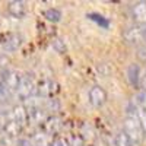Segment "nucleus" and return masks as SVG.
Instances as JSON below:
<instances>
[{"instance_id":"obj_1","label":"nucleus","mask_w":146,"mask_h":146,"mask_svg":"<svg viewBox=\"0 0 146 146\" xmlns=\"http://www.w3.org/2000/svg\"><path fill=\"white\" fill-rule=\"evenodd\" d=\"M127 136V139L131 142L133 146H140L145 139V130L140 124V120L136 114H129L123 121V130H121Z\"/></svg>"},{"instance_id":"obj_2","label":"nucleus","mask_w":146,"mask_h":146,"mask_svg":"<svg viewBox=\"0 0 146 146\" xmlns=\"http://www.w3.org/2000/svg\"><path fill=\"white\" fill-rule=\"evenodd\" d=\"M60 91L58 83L51 79V78H41L38 82L35 83V94H38L41 98H53L54 95H57Z\"/></svg>"},{"instance_id":"obj_3","label":"nucleus","mask_w":146,"mask_h":146,"mask_svg":"<svg viewBox=\"0 0 146 146\" xmlns=\"http://www.w3.org/2000/svg\"><path fill=\"white\" fill-rule=\"evenodd\" d=\"M0 45L5 51L12 53V51H16L18 48L22 45V36L18 32H3L0 35Z\"/></svg>"},{"instance_id":"obj_4","label":"nucleus","mask_w":146,"mask_h":146,"mask_svg":"<svg viewBox=\"0 0 146 146\" xmlns=\"http://www.w3.org/2000/svg\"><path fill=\"white\" fill-rule=\"evenodd\" d=\"M16 96L22 101H27L29 100L31 96L35 95V83L32 80V78H29L28 75L27 76H21V82L18 85V88L15 91Z\"/></svg>"},{"instance_id":"obj_5","label":"nucleus","mask_w":146,"mask_h":146,"mask_svg":"<svg viewBox=\"0 0 146 146\" xmlns=\"http://www.w3.org/2000/svg\"><path fill=\"white\" fill-rule=\"evenodd\" d=\"M123 36L129 44L146 42V25H136V27L127 28L123 32Z\"/></svg>"},{"instance_id":"obj_6","label":"nucleus","mask_w":146,"mask_h":146,"mask_svg":"<svg viewBox=\"0 0 146 146\" xmlns=\"http://www.w3.org/2000/svg\"><path fill=\"white\" fill-rule=\"evenodd\" d=\"M21 82V76L19 73L13 72V70H6L2 76V80H0V85L5 88L6 94H10V92H15L18 85Z\"/></svg>"},{"instance_id":"obj_7","label":"nucleus","mask_w":146,"mask_h":146,"mask_svg":"<svg viewBox=\"0 0 146 146\" xmlns=\"http://www.w3.org/2000/svg\"><path fill=\"white\" fill-rule=\"evenodd\" d=\"M88 96H89V102H91V105L95 107V108L102 107V105L107 102V100H108L107 91H105L102 86H100V85H95V86H92V88L89 89Z\"/></svg>"},{"instance_id":"obj_8","label":"nucleus","mask_w":146,"mask_h":146,"mask_svg":"<svg viewBox=\"0 0 146 146\" xmlns=\"http://www.w3.org/2000/svg\"><path fill=\"white\" fill-rule=\"evenodd\" d=\"M63 123H62V118L57 117V115H48L47 120L42 123V131L47 133L48 136H56L57 133L62 130Z\"/></svg>"},{"instance_id":"obj_9","label":"nucleus","mask_w":146,"mask_h":146,"mask_svg":"<svg viewBox=\"0 0 146 146\" xmlns=\"http://www.w3.org/2000/svg\"><path fill=\"white\" fill-rule=\"evenodd\" d=\"M131 19L137 25H146V2H137L131 6Z\"/></svg>"},{"instance_id":"obj_10","label":"nucleus","mask_w":146,"mask_h":146,"mask_svg":"<svg viewBox=\"0 0 146 146\" xmlns=\"http://www.w3.org/2000/svg\"><path fill=\"white\" fill-rule=\"evenodd\" d=\"M7 12L16 19H21L27 15V3L22 0H13L7 3Z\"/></svg>"},{"instance_id":"obj_11","label":"nucleus","mask_w":146,"mask_h":146,"mask_svg":"<svg viewBox=\"0 0 146 146\" xmlns=\"http://www.w3.org/2000/svg\"><path fill=\"white\" fill-rule=\"evenodd\" d=\"M140 73L142 69L137 63H130L127 70H126V75H127V80L130 83V86L133 88H139V79H140Z\"/></svg>"},{"instance_id":"obj_12","label":"nucleus","mask_w":146,"mask_h":146,"mask_svg":"<svg viewBox=\"0 0 146 146\" xmlns=\"http://www.w3.org/2000/svg\"><path fill=\"white\" fill-rule=\"evenodd\" d=\"M86 18H88L89 21L95 22L96 25H98L100 28H102V29H108V28H110V19L105 18L104 15H101V13H96V12H91V13L86 15Z\"/></svg>"},{"instance_id":"obj_13","label":"nucleus","mask_w":146,"mask_h":146,"mask_svg":"<svg viewBox=\"0 0 146 146\" xmlns=\"http://www.w3.org/2000/svg\"><path fill=\"white\" fill-rule=\"evenodd\" d=\"M51 136H48L47 133L44 131H38L32 136V142H31V146H50L51 143Z\"/></svg>"},{"instance_id":"obj_14","label":"nucleus","mask_w":146,"mask_h":146,"mask_svg":"<svg viewBox=\"0 0 146 146\" xmlns=\"http://www.w3.org/2000/svg\"><path fill=\"white\" fill-rule=\"evenodd\" d=\"M22 126L21 124H18L16 121H13V120H10V121H7V123H5V126H3V130H5V133H6V136H9V137H13V136H18L19 133L22 131Z\"/></svg>"},{"instance_id":"obj_15","label":"nucleus","mask_w":146,"mask_h":146,"mask_svg":"<svg viewBox=\"0 0 146 146\" xmlns=\"http://www.w3.org/2000/svg\"><path fill=\"white\" fill-rule=\"evenodd\" d=\"M42 15L48 22H53V23H57V22L62 21V10L57 9V7H50V9L44 10Z\"/></svg>"},{"instance_id":"obj_16","label":"nucleus","mask_w":146,"mask_h":146,"mask_svg":"<svg viewBox=\"0 0 146 146\" xmlns=\"http://www.w3.org/2000/svg\"><path fill=\"white\" fill-rule=\"evenodd\" d=\"M115 145H117V146H133L131 142L127 139V136L124 135L123 131H120L118 135L115 136Z\"/></svg>"},{"instance_id":"obj_17","label":"nucleus","mask_w":146,"mask_h":146,"mask_svg":"<svg viewBox=\"0 0 146 146\" xmlns=\"http://www.w3.org/2000/svg\"><path fill=\"white\" fill-rule=\"evenodd\" d=\"M50 146H69V140L63 136H54L51 139Z\"/></svg>"},{"instance_id":"obj_18","label":"nucleus","mask_w":146,"mask_h":146,"mask_svg":"<svg viewBox=\"0 0 146 146\" xmlns=\"http://www.w3.org/2000/svg\"><path fill=\"white\" fill-rule=\"evenodd\" d=\"M69 146H85V139L80 135H73L69 140Z\"/></svg>"},{"instance_id":"obj_19","label":"nucleus","mask_w":146,"mask_h":146,"mask_svg":"<svg viewBox=\"0 0 146 146\" xmlns=\"http://www.w3.org/2000/svg\"><path fill=\"white\" fill-rule=\"evenodd\" d=\"M53 47L56 48V51H57V53H64V50H66L64 42H63L62 40H58V38H56V40L53 41Z\"/></svg>"},{"instance_id":"obj_20","label":"nucleus","mask_w":146,"mask_h":146,"mask_svg":"<svg viewBox=\"0 0 146 146\" xmlns=\"http://www.w3.org/2000/svg\"><path fill=\"white\" fill-rule=\"evenodd\" d=\"M139 88L142 92H146V72L140 73V79H139Z\"/></svg>"},{"instance_id":"obj_21","label":"nucleus","mask_w":146,"mask_h":146,"mask_svg":"<svg viewBox=\"0 0 146 146\" xmlns=\"http://www.w3.org/2000/svg\"><path fill=\"white\" fill-rule=\"evenodd\" d=\"M16 146H31V140L21 137V139H18V140H16Z\"/></svg>"},{"instance_id":"obj_22","label":"nucleus","mask_w":146,"mask_h":146,"mask_svg":"<svg viewBox=\"0 0 146 146\" xmlns=\"http://www.w3.org/2000/svg\"><path fill=\"white\" fill-rule=\"evenodd\" d=\"M145 63H146V58H145Z\"/></svg>"}]
</instances>
